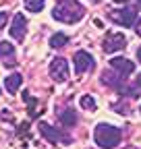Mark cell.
Here are the masks:
<instances>
[{"label":"cell","instance_id":"1","mask_svg":"<svg viewBox=\"0 0 141 149\" xmlns=\"http://www.w3.org/2000/svg\"><path fill=\"white\" fill-rule=\"evenodd\" d=\"M52 17L56 19V21L60 23H79L81 19L85 17V8L81 2H77V0H60V4L52 8Z\"/></svg>","mask_w":141,"mask_h":149},{"label":"cell","instance_id":"6","mask_svg":"<svg viewBox=\"0 0 141 149\" xmlns=\"http://www.w3.org/2000/svg\"><path fill=\"white\" fill-rule=\"evenodd\" d=\"M68 74H70V70H68V62L64 58H54L50 62V77L56 83H64L68 79Z\"/></svg>","mask_w":141,"mask_h":149},{"label":"cell","instance_id":"5","mask_svg":"<svg viewBox=\"0 0 141 149\" xmlns=\"http://www.w3.org/2000/svg\"><path fill=\"white\" fill-rule=\"evenodd\" d=\"M116 25H122V27H133L135 19H137V10L135 8H116V10H110L108 15Z\"/></svg>","mask_w":141,"mask_h":149},{"label":"cell","instance_id":"7","mask_svg":"<svg viewBox=\"0 0 141 149\" xmlns=\"http://www.w3.org/2000/svg\"><path fill=\"white\" fill-rule=\"evenodd\" d=\"M10 37L17 42H23L25 35H27V19L23 17V13H17L13 17V25H10Z\"/></svg>","mask_w":141,"mask_h":149},{"label":"cell","instance_id":"4","mask_svg":"<svg viewBox=\"0 0 141 149\" xmlns=\"http://www.w3.org/2000/svg\"><path fill=\"white\" fill-rule=\"evenodd\" d=\"M73 64H75V72H77V74L89 72V70L96 68V60H94V56L87 52V50L75 52V56H73Z\"/></svg>","mask_w":141,"mask_h":149},{"label":"cell","instance_id":"25","mask_svg":"<svg viewBox=\"0 0 141 149\" xmlns=\"http://www.w3.org/2000/svg\"><path fill=\"white\" fill-rule=\"evenodd\" d=\"M58 2H60V0H58Z\"/></svg>","mask_w":141,"mask_h":149},{"label":"cell","instance_id":"15","mask_svg":"<svg viewBox=\"0 0 141 149\" xmlns=\"http://www.w3.org/2000/svg\"><path fill=\"white\" fill-rule=\"evenodd\" d=\"M46 6V0H25V8L29 13H42Z\"/></svg>","mask_w":141,"mask_h":149},{"label":"cell","instance_id":"13","mask_svg":"<svg viewBox=\"0 0 141 149\" xmlns=\"http://www.w3.org/2000/svg\"><path fill=\"white\" fill-rule=\"evenodd\" d=\"M60 122L64 124V126H75V122H77V112L73 110V108H66V110H62L60 112Z\"/></svg>","mask_w":141,"mask_h":149},{"label":"cell","instance_id":"10","mask_svg":"<svg viewBox=\"0 0 141 149\" xmlns=\"http://www.w3.org/2000/svg\"><path fill=\"white\" fill-rule=\"evenodd\" d=\"M110 66H112L116 72L125 74V77L135 70V62H131V60H127V58H110Z\"/></svg>","mask_w":141,"mask_h":149},{"label":"cell","instance_id":"11","mask_svg":"<svg viewBox=\"0 0 141 149\" xmlns=\"http://www.w3.org/2000/svg\"><path fill=\"white\" fill-rule=\"evenodd\" d=\"M23 85V74L19 72H13V74H6V79H4V87L6 91L10 93V95H15L17 91H19V87Z\"/></svg>","mask_w":141,"mask_h":149},{"label":"cell","instance_id":"2","mask_svg":"<svg viewBox=\"0 0 141 149\" xmlns=\"http://www.w3.org/2000/svg\"><path fill=\"white\" fill-rule=\"evenodd\" d=\"M120 139H122V130L118 126L106 124V122H100L94 130V141L100 149H114L118 147Z\"/></svg>","mask_w":141,"mask_h":149},{"label":"cell","instance_id":"23","mask_svg":"<svg viewBox=\"0 0 141 149\" xmlns=\"http://www.w3.org/2000/svg\"><path fill=\"white\" fill-rule=\"evenodd\" d=\"M89 2H100V0H89Z\"/></svg>","mask_w":141,"mask_h":149},{"label":"cell","instance_id":"17","mask_svg":"<svg viewBox=\"0 0 141 149\" xmlns=\"http://www.w3.org/2000/svg\"><path fill=\"white\" fill-rule=\"evenodd\" d=\"M23 97H25V102L29 104V114H31V116H35V106H38V102H35V100L29 95V93H23Z\"/></svg>","mask_w":141,"mask_h":149},{"label":"cell","instance_id":"21","mask_svg":"<svg viewBox=\"0 0 141 149\" xmlns=\"http://www.w3.org/2000/svg\"><path fill=\"white\" fill-rule=\"evenodd\" d=\"M137 87L141 89V74H139V79H137Z\"/></svg>","mask_w":141,"mask_h":149},{"label":"cell","instance_id":"12","mask_svg":"<svg viewBox=\"0 0 141 149\" xmlns=\"http://www.w3.org/2000/svg\"><path fill=\"white\" fill-rule=\"evenodd\" d=\"M125 74H120V72H104L102 74V83H106V85H110V87H120L122 83H125Z\"/></svg>","mask_w":141,"mask_h":149},{"label":"cell","instance_id":"22","mask_svg":"<svg viewBox=\"0 0 141 149\" xmlns=\"http://www.w3.org/2000/svg\"><path fill=\"white\" fill-rule=\"evenodd\" d=\"M114 2H118V4H122V2H129V0H114Z\"/></svg>","mask_w":141,"mask_h":149},{"label":"cell","instance_id":"16","mask_svg":"<svg viewBox=\"0 0 141 149\" xmlns=\"http://www.w3.org/2000/svg\"><path fill=\"white\" fill-rule=\"evenodd\" d=\"M81 108H85V110H89V112L98 110L96 97H94V95H83V97H81Z\"/></svg>","mask_w":141,"mask_h":149},{"label":"cell","instance_id":"9","mask_svg":"<svg viewBox=\"0 0 141 149\" xmlns=\"http://www.w3.org/2000/svg\"><path fill=\"white\" fill-rule=\"evenodd\" d=\"M0 60L4 66H17V52L10 42H0Z\"/></svg>","mask_w":141,"mask_h":149},{"label":"cell","instance_id":"24","mask_svg":"<svg viewBox=\"0 0 141 149\" xmlns=\"http://www.w3.org/2000/svg\"><path fill=\"white\" fill-rule=\"evenodd\" d=\"M139 6H141V0H139Z\"/></svg>","mask_w":141,"mask_h":149},{"label":"cell","instance_id":"19","mask_svg":"<svg viewBox=\"0 0 141 149\" xmlns=\"http://www.w3.org/2000/svg\"><path fill=\"white\" fill-rule=\"evenodd\" d=\"M6 23H8V15L6 13H0V29L6 27Z\"/></svg>","mask_w":141,"mask_h":149},{"label":"cell","instance_id":"20","mask_svg":"<svg viewBox=\"0 0 141 149\" xmlns=\"http://www.w3.org/2000/svg\"><path fill=\"white\" fill-rule=\"evenodd\" d=\"M137 58H139V62H141V46L137 48Z\"/></svg>","mask_w":141,"mask_h":149},{"label":"cell","instance_id":"18","mask_svg":"<svg viewBox=\"0 0 141 149\" xmlns=\"http://www.w3.org/2000/svg\"><path fill=\"white\" fill-rule=\"evenodd\" d=\"M133 29H135V33L141 37V17H139V19H135V23H133Z\"/></svg>","mask_w":141,"mask_h":149},{"label":"cell","instance_id":"3","mask_svg":"<svg viewBox=\"0 0 141 149\" xmlns=\"http://www.w3.org/2000/svg\"><path fill=\"white\" fill-rule=\"evenodd\" d=\"M38 128H40L42 137H44L46 141H50V143H54V145H56V143H60V145H70V143H73V139H70L68 133H64V130L52 126V124H48V122H44V120L38 124Z\"/></svg>","mask_w":141,"mask_h":149},{"label":"cell","instance_id":"14","mask_svg":"<svg viewBox=\"0 0 141 149\" xmlns=\"http://www.w3.org/2000/svg\"><path fill=\"white\" fill-rule=\"evenodd\" d=\"M66 44H68V35L66 33H60L58 31V33H54V35L50 37V48H56L58 50V48H64Z\"/></svg>","mask_w":141,"mask_h":149},{"label":"cell","instance_id":"8","mask_svg":"<svg viewBox=\"0 0 141 149\" xmlns=\"http://www.w3.org/2000/svg\"><path fill=\"white\" fill-rule=\"evenodd\" d=\"M127 46V37L122 35V33H108L106 35V40H104V52L106 54H114L118 50H122Z\"/></svg>","mask_w":141,"mask_h":149}]
</instances>
